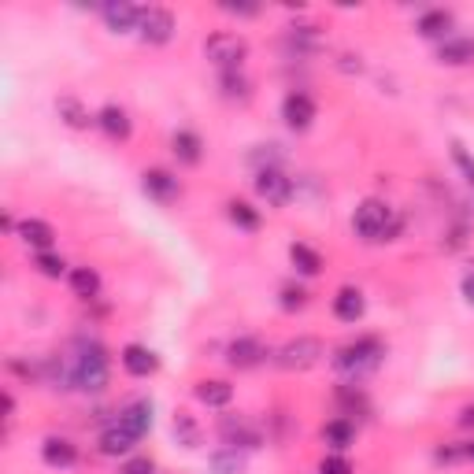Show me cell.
I'll return each mask as SVG.
<instances>
[{"label":"cell","mask_w":474,"mask_h":474,"mask_svg":"<svg viewBox=\"0 0 474 474\" xmlns=\"http://www.w3.org/2000/svg\"><path fill=\"white\" fill-rule=\"evenodd\" d=\"M67 360H71V374H75V389L101 393L108 386V353L101 341H78V349Z\"/></svg>","instance_id":"6da1fadb"},{"label":"cell","mask_w":474,"mask_h":474,"mask_svg":"<svg viewBox=\"0 0 474 474\" xmlns=\"http://www.w3.org/2000/svg\"><path fill=\"white\" fill-rule=\"evenodd\" d=\"M386 360V341L382 337H356L349 344H341V349L334 353V367L341 374H349V378H363L371 371H378Z\"/></svg>","instance_id":"7a4b0ae2"},{"label":"cell","mask_w":474,"mask_h":474,"mask_svg":"<svg viewBox=\"0 0 474 474\" xmlns=\"http://www.w3.org/2000/svg\"><path fill=\"white\" fill-rule=\"evenodd\" d=\"M353 227L363 241H393L400 234V219L386 201L367 197V201H360V208L353 215Z\"/></svg>","instance_id":"3957f363"},{"label":"cell","mask_w":474,"mask_h":474,"mask_svg":"<svg viewBox=\"0 0 474 474\" xmlns=\"http://www.w3.org/2000/svg\"><path fill=\"white\" fill-rule=\"evenodd\" d=\"M323 360H326V344L319 337H311V334H300V337L286 341L274 353V367H282V371H311Z\"/></svg>","instance_id":"277c9868"},{"label":"cell","mask_w":474,"mask_h":474,"mask_svg":"<svg viewBox=\"0 0 474 474\" xmlns=\"http://www.w3.org/2000/svg\"><path fill=\"white\" fill-rule=\"evenodd\" d=\"M204 56L219 67V75H223V71H241V63L248 59V41L241 34H234V30H219V34H211L204 41Z\"/></svg>","instance_id":"5b68a950"},{"label":"cell","mask_w":474,"mask_h":474,"mask_svg":"<svg viewBox=\"0 0 474 474\" xmlns=\"http://www.w3.org/2000/svg\"><path fill=\"white\" fill-rule=\"evenodd\" d=\"M256 197L264 201V204H271V208H286L293 197H297V185H293V178L282 171V167H260L256 171Z\"/></svg>","instance_id":"8992f818"},{"label":"cell","mask_w":474,"mask_h":474,"mask_svg":"<svg viewBox=\"0 0 474 474\" xmlns=\"http://www.w3.org/2000/svg\"><path fill=\"white\" fill-rule=\"evenodd\" d=\"M219 437H223L230 449H260L264 445V430L245 416H223L219 419Z\"/></svg>","instance_id":"52a82bcc"},{"label":"cell","mask_w":474,"mask_h":474,"mask_svg":"<svg viewBox=\"0 0 474 474\" xmlns=\"http://www.w3.org/2000/svg\"><path fill=\"white\" fill-rule=\"evenodd\" d=\"M138 34L145 45H167L174 38V15L167 8H141Z\"/></svg>","instance_id":"ba28073f"},{"label":"cell","mask_w":474,"mask_h":474,"mask_svg":"<svg viewBox=\"0 0 474 474\" xmlns=\"http://www.w3.org/2000/svg\"><path fill=\"white\" fill-rule=\"evenodd\" d=\"M141 189L156 201V204H174L178 197H182V182L171 174V171H164V167H148L145 174H141Z\"/></svg>","instance_id":"9c48e42d"},{"label":"cell","mask_w":474,"mask_h":474,"mask_svg":"<svg viewBox=\"0 0 474 474\" xmlns=\"http://www.w3.org/2000/svg\"><path fill=\"white\" fill-rule=\"evenodd\" d=\"M267 344L260 337H237L230 341V349H227V363L237 367V371H252V367H260L267 360Z\"/></svg>","instance_id":"30bf717a"},{"label":"cell","mask_w":474,"mask_h":474,"mask_svg":"<svg viewBox=\"0 0 474 474\" xmlns=\"http://www.w3.org/2000/svg\"><path fill=\"white\" fill-rule=\"evenodd\" d=\"M282 119H286L290 130H308V126L315 122V101L308 97V93L293 89L286 101H282Z\"/></svg>","instance_id":"8fae6325"},{"label":"cell","mask_w":474,"mask_h":474,"mask_svg":"<svg viewBox=\"0 0 474 474\" xmlns=\"http://www.w3.org/2000/svg\"><path fill=\"white\" fill-rule=\"evenodd\" d=\"M119 363L130 378H148V374L160 371V356H156L152 349H145V344H126V349L119 353Z\"/></svg>","instance_id":"7c38bea8"},{"label":"cell","mask_w":474,"mask_h":474,"mask_svg":"<svg viewBox=\"0 0 474 474\" xmlns=\"http://www.w3.org/2000/svg\"><path fill=\"white\" fill-rule=\"evenodd\" d=\"M101 15H104V26L112 34H130V30H138V22H141V8H134L130 0H112V4L101 8Z\"/></svg>","instance_id":"4fadbf2b"},{"label":"cell","mask_w":474,"mask_h":474,"mask_svg":"<svg viewBox=\"0 0 474 474\" xmlns=\"http://www.w3.org/2000/svg\"><path fill=\"white\" fill-rule=\"evenodd\" d=\"M41 460L49 463V467H56V470H67V467H75L78 463V445L71 437H45L41 441Z\"/></svg>","instance_id":"5bb4252c"},{"label":"cell","mask_w":474,"mask_h":474,"mask_svg":"<svg viewBox=\"0 0 474 474\" xmlns=\"http://www.w3.org/2000/svg\"><path fill=\"white\" fill-rule=\"evenodd\" d=\"M115 423H119L126 434H134V437L141 441V437L152 430V400H134V404H126Z\"/></svg>","instance_id":"9a60e30c"},{"label":"cell","mask_w":474,"mask_h":474,"mask_svg":"<svg viewBox=\"0 0 474 474\" xmlns=\"http://www.w3.org/2000/svg\"><path fill=\"white\" fill-rule=\"evenodd\" d=\"M97 126L112 138V141H126L134 134V122H130V115H126V108H119V104H104L101 112H97Z\"/></svg>","instance_id":"2e32d148"},{"label":"cell","mask_w":474,"mask_h":474,"mask_svg":"<svg viewBox=\"0 0 474 474\" xmlns=\"http://www.w3.org/2000/svg\"><path fill=\"white\" fill-rule=\"evenodd\" d=\"M363 311H367V300L356 286H341L337 297H334V315L341 323H360L363 319Z\"/></svg>","instance_id":"e0dca14e"},{"label":"cell","mask_w":474,"mask_h":474,"mask_svg":"<svg viewBox=\"0 0 474 474\" xmlns=\"http://www.w3.org/2000/svg\"><path fill=\"white\" fill-rule=\"evenodd\" d=\"M15 237L22 245H30V248H38V252H49L52 241H56V230L45 223V219H22L19 230H15Z\"/></svg>","instance_id":"ac0fdd59"},{"label":"cell","mask_w":474,"mask_h":474,"mask_svg":"<svg viewBox=\"0 0 474 474\" xmlns=\"http://www.w3.org/2000/svg\"><path fill=\"white\" fill-rule=\"evenodd\" d=\"M171 152L178 156V164L197 167V164L204 160V141H201V134H193V130H174V138H171Z\"/></svg>","instance_id":"d6986e66"},{"label":"cell","mask_w":474,"mask_h":474,"mask_svg":"<svg viewBox=\"0 0 474 474\" xmlns=\"http://www.w3.org/2000/svg\"><path fill=\"white\" fill-rule=\"evenodd\" d=\"M437 63L445 67H467L474 63V38H449L437 45Z\"/></svg>","instance_id":"ffe728a7"},{"label":"cell","mask_w":474,"mask_h":474,"mask_svg":"<svg viewBox=\"0 0 474 474\" xmlns=\"http://www.w3.org/2000/svg\"><path fill=\"white\" fill-rule=\"evenodd\" d=\"M193 397L208 407H227L234 400V386L223 382V378H201V382L193 386Z\"/></svg>","instance_id":"44dd1931"},{"label":"cell","mask_w":474,"mask_h":474,"mask_svg":"<svg viewBox=\"0 0 474 474\" xmlns=\"http://www.w3.org/2000/svg\"><path fill=\"white\" fill-rule=\"evenodd\" d=\"M416 30H419L423 38H430V41H449V38H452V34H449V30H452V12H445V8L423 12Z\"/></svg>","instance_id":"7402d4cb"},{"label":"cell","mask_w":474,"mask_h":474,"mask_svg":"<svg viewBox=\"0 0 474 474\" xmlns=\"http://www.w3.org/2000/svg\"><path fill=\"white\" fill-rule=\"evenodd\" d=\"M56 112H59V119L71 126V130H89L93 122H97V115H89V108L78 101V97H59L56 101Z\"/></svg>","instance_id":"603a6c76"},{"label":"cell","mask_w":474,"mask_h":474,"mask_svg":"<svg viewBox=\"0 0 474 474\" xmlns=\"http://www.w3.org/2000/svg\"><path fill=\"white\" fill-rule=\"evenodd\" d=\"M171 430H174V441H178L182 449H201L204 445V430H201V423L189 412H174Z\"/></svg>","instance_id":"cb8c5ba5"},{"label":"cell","mask_w":474,"mask_h":474,"mask_svg":"<svg viewBox=\"0 0 474 474\" xmlns=\"http://www.w3.org/2000/svg\"><path fill=\"white\" fill-rule=\"evenodd\" d=\"M323 441H326L334 452H344V449H349L353 441H356V426L344 419V416H337V419H330V423L323 426Z\"/></svg>","instance_id":"d4e9b609"},{"label":"cell","mask_w":474,"mask_h":474,"mask_svg":"<svg viewBox=\"0 0 474 474\" xmlns=\"http://www.w3.org/2000/svg\"><path fill=\"white\" fill-rule=\"evenodd\" d=\"M290 260H293L297 274H304V278H315V274L323 271V256L311 245H304V241H293L290 245Z\"/></svg>","instance_id":"484cf974"},{"label":"cell","mask_w":474,"mask_h":474,"mask_svg":"<svg viewBox=\"0 0 474 474\" xmlns=\"http://www.w3.org/2000/svg\"><path fill=\"white\" fill-rule=\"evenodd\" d=\"M134 445H138V437L126 434L119 423H112V426L101 434V452H104V456H126Z\"/></svg>","instance_id":"4316f807"},{"label":"cell","mask_w":474,"mask_h":474,"mask_svg":"<svg viewBox=\"0 0 474 474\" xmlns=\"http://www.w3.org/2000/svg\"><path fill=\"white\" fill-rule=\"evenodd\" d=\"M227 215H230V223H234L237 230H248V234H256L260 223H264L260 211L252 208L248 201H230V204H227Z\"/></svg>","instance_id":"83f0119b"},{"label":"cell","mask_w":474,"mask_h":474,"mask_svg":"<svg viewBox=\"0 0 474 474\" xmlns=\"http://www.w3.org/2000/svg\"><path fill=\"white\" fill-rule=\"evenodd\" d=\"M71 293L82 297V300H93L101 293V274L93 267H75L71 271Z\"/></svg>","instance_id":"f1b7e54d"},{"label":"cell","mask_w":474,"mask_h":474,"mask_svg":"<svg viewBox=\"0 0 474 474\" xmlns=\"http://www.w3.org/2000/svg\"><path fill=\"white\" fill-rule=\"evenodd\" d=\"M208 467H211V474H241L245 470V456H241V449H219V452H211L208 456Z\"/></svg>","instance_id":"f546056e"},{"label":"cell","mask_w":474,"mask_h":474,"mask_svg":"<svg viewBox=\"0 0 474 474\" xmlns=\"http://www.w3.org/2000/svg\"><path fill=\"white\" fill-rule=\"evenodd\" d=\"M219 93H223L227 101H248L252 97V85L241 71H223L219 75Z\"/></svg>","instance_id":"4dcf8cb0"},{"label":"cell","mask_w":474,"mask_h":474,"mask_svg":"<svg viewBox=\"0 0 474 474\" xmlns=\"http://www.w3.org/2000/svg\"><path fill=\"white\" fill-rule=\"evenodd\" d=\"M308 290L304 286H297V282H286V286L278 290V304H282V311H304L308 308Z\"/></svg>","instance_id":"1f68e13d"},{"label":"cell","mask_w":474,"mask_h":474,"mask_svg":"<svg viewBox=\"0 0 474 474\" xmlns=\"http://www.w3.org/2000/svg\"><path fill=\"white\" fill-rule=\"evenodd\" d=\"M452 164L460 167L463 182L470 185V193H474V156L467 152V145H463V141H452Z\"/></svg>","instance_id":"d6a6232c"},{"label":"cell","mask_w":474,"mask_h":474,"mask_svg":"<svg viewBox=\"0 0 474 474\" xmlns=\"http://www.w3.org/2000/svg\"><path fill=\"white\" fill-rule=\"evenodd\" d=\"M34 267H38L45 278H63V274H67V264H63V256H56V252H38V256H34Z\"/></svg>","instance_id":"836d02e7"},{"label":"cell","mask_w":474,"mask_h":474,"mask_svg":"<svg viewBox=\"0 0 474 474\" xmlns=\"http://www.w3.org/2000/svg\"><path fill=\"white\" fill-rule=\"evenodd\" d=\"M437 460H441V463H456V460H467V463H474V441H460V445L437 449Z\"/></svg>","instance_id":"e575fe53"},{"label":"cell","mask_w":474,"mask_h":474,"mask_svg":"<svg viewBox=\"0 0 474 474\" xmlns=\"http://www.w3.org/2000/svg\"><path fill=\"white\" fill-rule=\"evenodd\" d=\"M319 474H353V463L344 460L341 452H330V456H323V463H319Z\"/></svg>","instance_id":"d590c367"},{"label":"cell","mask_w":474,"mask_h":474,"mask_svg":"<svg viewBox=\"0 0 474 474\" xmlns=\"http://www.w3.org/2000/svg\"><path fill=\"white\" fill-rule=\"evenodd\" d=\"M119 474H156V463L148 456H130L119 467Z\"/></svg>","instance_id":"8d00e7d4"},{"label":"cell","mask_w":474,"mask_h":474,"mask_svg":"<svg viewBox=\"0 0 474 474\" xmlns=\"http://www.w3.org/2000/svg\"><path fill=\"white\" fill-rule=\"evenodd\" d=\"M337 67H341L344 75H360V71H363V59H360V56H353V52H344Z\"/></svg>","instance_id":"74e56055"},{"label":"cell","mask_w":474,"mask_h":474,"mask_svg":"<svg viewBox=\"0 0 474 474\" xmlns=\"http://www.w3.org/2000/svg\"><path fill=\"white\" fill-rule=\"evenodd\" d=\"M223 12L227 15H260V8H252V4H227Z\"/></svg>","instance_id":"f35d334b"},{"label":"cell","mask_w":474,"mask_h":474,"mask_svg":"<svg viewBox=\"0 0 474 474\" xmlns=\"http://www.w3.org/2000/svg\"><path fill=\"white\" fill-rule=\"evenodd\" d=\"M460 290H463V300L474 308V274H467V278H463V286H460Z\"/></svg>","instance_id":"ab89813d"},{"label":"cell","mask_w":474,"mask_h":474,"mask_svg":"<svg viewBox=\"0 0 474 474\" xmlns=\"http://www.w3.org/2000/svg\"><path fill=\"white\" fill-rule=\"evenodd\" d=\"M460 426H474V407H463V412H460Z\"/></svg>","instance_id":"60d3db41"}]
</instances>
